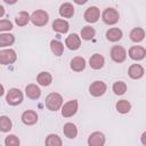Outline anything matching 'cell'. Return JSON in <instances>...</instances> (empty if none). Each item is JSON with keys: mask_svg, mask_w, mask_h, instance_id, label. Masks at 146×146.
I'll list each match as a JSON object with an SVG mask.
<instances>
[{"mask_svg": "<svg viewBox=\"0 0 146 146\" xmlns=\"http://www.w3.org/2000/svg\"><path fill=\"white\" fill-rule=\"evenodd\" d=\"M46 106L49 111H52V112H56L58 111L62 105H63V97L62 95H59L58 92H50L47 97H46Z\"/></svg>", "mask_w": 146, "mask_h": 146, "instance_id": "cell-1", "label": "cell"}, {"mask_svg": "<svg viewBox=\"0 0 146 146\" xmlns=\"http://www.w3.org/2000/svg\"><path fill=\"white\" fill-rule=\"evenodd\" d=\"M23 99H24L23 92L18 88H11V89H9L8 92H7V95H6V102L10 106H17V105L22 104Z\"/></svg>", "mask_w": 146, "mask_h": 146, "instance_id": "cell-2", "label": "cell"}, {"mask_svg": "<svg viewBox=\"0 0 146 146\" xmlns=\"http://www.w3.org/2000/svg\"><path fill=\"white\" fill-rule=\"evenodd\" d=\"M30 21L35 26H44L49 21V15L46 10L38 9L30 15Z\"/></svg>", "mask_w": 146, "mask_h": 146, "instance_id": "cell-3", "label": "cell"}, {"mask_svg": "<svg viewBox=\"0 0 146 146\" xmlns=\"http://www.w3.org/2000/svg\"><path fill=\"white\" fill-rule=\"evenodd\" d=\"M102 19L107 25H114L120 19L119 11L116 9H114V8H106L102 13Z\"/></svg>", "mask_w": 146, "mask_h": 146, "instance_id": "cell-4", "label": "cell"}, {"mask_svg": "<svg viewBox=\"0 0 146 146\" xmlns=\"http://www.w3.org/2000/svg\"><path fill=\"white\" fill-rule=\"evenodd\" d=\"M17 59V55L16 51L14 49H3L0 50V64L1 65H9L15 63Z\"/></svg>", "mask_w": 146, "mask_h": 146, "instance_id": "cell-5", "label": "cell"}, {"mask_svg": "<svg viewBox=\"0 0 146 146\" xmlns=\"http://www.w3.org/2000/svg\"><path fill=\"white\" fill-rule=\"evenodd\" d=\"M78 100L76 99H72V100H68L67 103H65L64 105H62V115L64 117H71L73 116L76 111H78Z\"/></svg>", "mask_w": 146, "mask_h": 146, "instance_id": "cell-6", "label": "cell"}, {"mask_svg": "<svg viewBox=\"0 0 146 146\" xmlns=\"http://www.w3.org/2000/svg\"><path fill=\"white\" fill-rule=\"evenodd\" d=\"M99 17H100V10L96 6H91V7L87 8L86 11H84V14H83L84 21L88 22V23H91V24L92 23H96L99 19Z\"/></svg>", "mask_w": 146, "mask_h": 146, "instance_id": "cell-7", "label": "cell"}, {"mask_svg": "<svg viewBox=\"0 0 146 146\" xmlns=\"http://www.w3.org/2000/svg\"><path fill=\"white\" fill-rule=\"evenodd\" d=\"M106 89H107V86H106L105 82H103V81H95V82H92L90 84L89 92L94 97H100V96H103L106 92Z\"/></svg>", "mask_w": 146, "mask_h": 146, "instance_id": "cell-8", "label": "cell"}, {"mask_svg": "<svg viewBox=\"0 0 146 146\" xmlns=\"http://www.w3.org/2000/svg\"><path fill=\"white\" fill-rule=\"evenodd\" d=\"M111 58L115 63H122L127 58V51L122 46H113L111 49Z\"/></svg>", "mask_w": 146, "mask_h": 146, "instance_id": "cell-9", "label": "cell"}, {"mask_svg": "<svg viewBox=\"0 0 146 146\" xmlns=\"http://www.w3.org/2000/svg\"><path fill=\"white\" fill-rule=\"evenodd\" d=\"M129 57L133 60H141L146 56V49L141 46H132L129 49Z\"/></svg>", "mask_w": 146, "mask_h": 146, "instance_id": "cell-10", "label": "cell"}, {"mask_svg": "<svg viewBox=\"0 0 146 146\" xmlns=\"http://www.w3.org/2000/svg\"><path fill=\"white\" fill-rule=\"evenodd\" d=\"M65 46L70 50H78L81 46V38L76 33H72L65 39Z\"/></svg>", "mask_w": 146, "mask_h": 146, "instance_id": "cell-11", "label": "cell"}, {"mask_svg": "<svg viewBox=\"0 0 146 146\" xmlns=\"http://www.w3.org/2000/svg\"><path fill=\"white\" fill-rule=\"evenodd\" d=\"M105 144V136L100 131L92 132L88 138V145L90 146H103Z\"/></svg>", "mask_w": 146, "mask_h": 146, "instance_id": "cell-12", "label": "cell"}, {"mask_svg": "<svg viewBox=\"0 0 146 146\" xmlns=\"http://www.w3.org/2000/svg\"><path fill=\"white\" fill-rule=\"evenodd\" d=\"M22 122L26 125H33L38 122V114L32 110H27L22 114Z\"/></svg>", "mask_w": 146, "mask_h": 146, "instance_id": "cell-13", "label": "cell"}, {"mask_svg": "<svg viewBox=\"0 0 146 146\" xmlns=\"http://www.w3.org/2000/svg\"><path fill=\"white\" fill-rule=\"evenodd\" d=\"M144 73H145V70H144V67L140 64H132V65L129 66L128 74L133 80H137V79L143 78Z\"/></svg>", "mask_w": 146, "mask_h": 146, "instance_id": "cell-14", "label": "cell"}, {"mask_svg": "<svg viewBox=\"0 0 146 146\" xmlns=\"http://www.w3.org/2000/svg\"><path fill=\"white\" fill-rule=\"evenodd\" d=\"M70 29V24L65 19H62V18H57L52 22V30L55 32H58V33H66Z\"/></svg>", "mask_w": 146, "mask_h": 146, "instance_id": "cell-15", "label": "cell"}, {"mask_svg": "<svg viewBox=\"0 0 146 146\" xmlns=\"http://www.w3.org/2000/svg\"><path fill=\"white\" fill-rule=\"evenodd\" d=\"M25 95L30 99H38L41 96V89L36 84H34V83L27 84L25 87Z\"/></svg>", "mask_w": 146, "mask_h": 146, "instance_id": "cell-16", "label": "cell"}, {"mask_svg": "<svg viewBox=\"0 0 146 146\" xmlns=\"http://www.w3.org/2000/svg\"><path fill=\"white\" fill-rule=\"evenodd\" d=\"M122 31L119 27H111L110 30L106 31V39L111 42H117L122 39Z\"/></svg>", "mask_w": 146, "mask_h": 146, "instance_id": "cell-17", "label": "cell"}, {"mask_svg": "<svg viewBox=\"0 0 146 146\" xmlns=\"http://www.w3.org/2000/svg\"><path fill=\"white\" fill-rule=\"evenodd\" d=\"M105 64V59L100 54H94L89 59V65L94 70H100Z\"/></svg>", "mask_w": 146, "mask_h": 146, "instance_id": "cell-18", "label": "cell"}, {"mask_svg": "<svg viewBox=\"0 0 146 146\" xmlns=\"http://www.w3.org/2000/svg\"><path fill=\"white\" fill-rule=\"evenodd\" d=\"M70 66L74 72H81L86 68V59L81 56H76V57L72 58Z\"/></svg>", "mask_w": 146, "mask_h": 146, "instance_id": "cell-19", "label": "cell"}, {"mask_svg": "<svg viewBox=\"0 0 146 146\" xmlns=\"http://www.w3.org/2000/svg\"><path fill=\"white\" fill-rule=\"evenodd\" d=\"M59 15L64 18H71L74 15V7L70 2H64L59 7Z\"/></svg>", "mask_w": 146, "mask_h": 146, "instance_id": "cell-20", "label": "cell"}, {"mask_svg": "<svg viewBox=\"0 0 146 146\" xmlns=\"http://www.w3.org/2000/svg\"><path fill=\"white\" fill-rule=\"evenodd\" d=\"M63 132H64L65 137H67L70 139H74L78 136V128H76V125L74 123L67 122L63 127Z\"/></svg>", "mask_w": 146, "mask_h": 146, "instance_id": "cell-21", "label": "cell"}, {"mask_svg": "<svg viewBox=\"0 0 146 146\" xmlns=\"http://www.w3.org/2000/svg\"><path fill=\"white\" fill-rule=\"evenodd\" d=\"M36 82L40 86L47 87L52 82V75L49 72H40L36 76Z\"/></svg>", "mask_w": 146, "mask_h": 146, "instance_id": "cell-22", "label": "cell"}, {"mask_svg": "<svg viewBox=\"0 0 146 146\" xmlns=\"http://www.w3.org/2000/svg\"><path fill=\"white\" fill-rule=\"evenodd\" d=\"M129 36H130L131 41H133V42H140L145 38V31L141 27H135V29L131 30Z\"/></svg>", "mask_w": 146, "mask_h": 146, "instance_id": "cell-23", "label": "cell"}, {"mask_svg": "<svg viewBox=\"0 0 146 146\" xmlns=\"http://www.w3.org/2000/svg\"><path fill=\"white\" fill-rule=\"evenodd\" d=\"M50 49L52 51V54L57 57L63 55L64 51V44L59 41V40H51L50 41Z\"/></svg>", "mask_w": 146, "mask_h": 146, "instance_id": "cell-24", "label": "cell"}, {"mask_svg": "<svg viewBox=\"0 0 146 146\" xmlns=\"http://www.w3.org/2000/svg\"><path fill=\"white\" fill-rule=\"evenodd\" d=\"M115 108L119 113L121 114H125V113H129L130 110H131V104L127 100V99H121L119 100L116 104H115Z\"/></svg>", "mask_w": 146, "mask_h": 146, "instance_id": "cell-25", "label": "cell"}, {"mask_svg": "<svg viewBox=\"0 0 146 146\" xmlns=\"http://www.w3.org/2000/svg\"><path fill=\"white\" fill-rule=\"evenodd\" d=\"M15 36L11 33H1L0 34V47H9L14 44Z\"/></svg>", "mask_w": 146, "mask_h": 146, "instance_id": "cell-26", "label": "cell"}, {"mask_svg": "<svg viewBox=\"0 0 146 146\" xmlns=\"http://www.w3.org/2000/svg\"><path fill=\"white\" fill-rule=\"evenodd\" d=\"M15 22L18 26H25L29 22H30V14L27 11H19L17 15H16V18H15Z\"/></svg>", "mask_w": 146, "mask_h": 146, "instance_id": "cell-27", "label": "cell"}, {"mask_svg": "<svg viewBox=\"0 0 146 146\" xmlns=\"http://www.w3.org/2000/svg\"><path fill=\"white\" fill-rule=\"evenodd\" d=\"M95 34H96L95 29H94V27H91V26H89V25H87V26L82 27L81 33H80V38H81V39H83V40H87V41H88V40L94 39Z\"/></svg>", "mask_w": 146, "mask_h": 146, "instance_id": "cell-28", "label": "cell"}, {"mask_svg": "<svg viewBox=\"0 0 146 146\" xmlns=\"http://www.w3.org/2000/svg\"><path fill=\"white\" fill-rule=\"evenodd\" d=\"M11 127H13L11 120L7 115H1L0 116V131L1 132H8V131H10Z\"/></svg>", "mask_w": 146, "mask_h": 146, "instance_id": "cell-29", "label": "cell"}, {"mask_svg": "<svg viewBox=\"0 0 146 146\" xmlns=\"http://www.w3.org/2000/svg\"><path fill=\"white\" fill-rule=\"evenodd\" d=\"M44 144L48 145V146H62L63 141H62V139L58 135L50 133V135L47 136V138L44 140Z\"/></svg>", "mask_w": 146, "mask_h": 146, "instance_id": "cell-30", "label": "cell"}, {"mask_svg": "<svg viewBox=\"0 0 146 146\" xmlns=\"http://www.w3.org/2000/svg\"><path fill=\"white\" fill-rule=\"evenodd\" d=\"M127 88H128V87H127V83L123 82V81H116V82H114V84H113V87H112L114 94L117 95V96H121V95L125 94Z\"/></svg>", "mask_w": 146, "mask_h": 146, "instance_id": "cell-31", "label": "cell"}, {"mask_svg": "<svg viewBox=\"0 0 146 146\" xmlns=\"http://www.w3.org/2000/svg\"><path fill=\"white\" fill-rule=\"evenodd\" d=\"M19 139L15 135H8L5 139V145L6 146H18L19 145Z\"/></svg>", "mask_w": 146, "mask_h": 146, "instance_id": "cell-32", "label": "cell"}, {"mask_svg": "<svg viewBox=\"0 0 146 146\" xmlns=\"http://www.w3.org/2000/svg\"><path fill=\"white\" fill-rule=\"evenodd\" d=\"M13 30V23L9 19H0V32H7Z\"/></svg>", "mask_w": 146, "mask_h": 146, "instance_id": "cell-33", "label": "cell"}, {"mask_svg": "<svg viewBox=\"0 0 146 146\" xmlns=\"http://www.w3.org/2000/svg\"><path fill=\"white\" fill-rule=\"evenodd\" d=\"M141 143H143V145L146 146V131L143 132V135H141Z\"/></svg>", "mask_w": 146, "mask_h": 146, "instance_id": "cell-34", "label": "cell"}, {"mask_svg": "<svg viewBox=\"0 0 146 146\" xmlns=\"http://www.w3.org/2000/svg\"><path fill=\"white\" fill-rule=\"evenodd\" d=\"M73 1H74L76 5H84L88 0H73Z\"/></svg>", "mask_w": 146, "mask_h": 146, "instance_id": "cell-35", "label": "cell"}, {"mask_svg": "<svg viewBox=\"0 0 146 146\" xmlns=\"http://www.w3.org/2000/svg\"><path fill=\"white\" fill-rule=\"evenodd\" d=\"M6 3H8V5H14V3H16L18 0H3Z\"/></svg>", "mask_w": 146, "mask_h": 146, "instance_id": "cell-36", "label": "cell"}, {"mask_svg": "<svg viewBox=\"0 0 146 146\" xmlns=\"http://www.w3.org/2000/svg\"><path fill=\"white\" fill-rule=\"evenodd\" d=\"M3 15H5V8H3V7L0 5V18H1Z\"/></svg>", "mask_w": 146, "mask_h": 146, "instance_id": "cell-37", "label": "cell"}, {"mask_svg": "<svg viewBox=\"0 0 146 146\" xmlns=\"http://www.w3.org/2000/svg\"><path fill=\"white\" fill-rule=\"evenodd\" d=\"M3 94H5V88H3V86L0 83V97L3 96Z\"/></svg>", "mask_w": 146, "mask_h": 146, "instance_id": "cell-38", "label": "cell"}]
</instances>
